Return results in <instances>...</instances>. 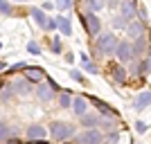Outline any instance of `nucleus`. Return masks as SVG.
Listing matches in <instances>:
<instances>
[{
	"label": "nucleus",
	"mask_w": 151,
	"mask_h": 144,
	"mask_svg": "<svg viewBox=\"0 0 151 144\" xmlns=\"http://www.w3.org/2000/svg\"><path fill=\"white\" fill-rule=\"evenodd\" d=\"M41 7H43V11H52V9H54L57 5H54V2H43Z\"/></svg>",
	"instance_id": "31"
},
{
	"label": "nucleus",
	"mask_w": 151,
	"mask_h": 144,
	"mask_svg": "<svg viewBox=\"0 0 151 144\" xmlns=\"http://www.w3.org/2000/svg\"><path fill=\"white\" fill-rule=\"evenodd\" d=\"M57 27H59L57 18H50V20H47V29H50V32H54V29H57Z\"/></svg>",
	"instance_id": "30"
},
{
	"label": "nucleus",
	"mask_w": 151,
	"mask_h": 144,
	"mask_svg": "<svg viewBox=\"0 0 151 144\" xmlns=\"http://www.w3.org/2000/svg\"><path fill=\"white\" fill-rule=\"evenodd\" d=\"M9 124H5V122H0V142H7L9 140Z\"/></svg>",
	"instance_id": "20"
},
{
	"label": "nucleus",
	"mask_w": 151,
	"mask_h": 144,
	"mask_svg": "<svg viewBox=\"0 0 151 144\" xmlns=\"http://www.w3.org/2000/svg\"><path fill=\"white\" fill-rule=\"evenodd\" d=\"M70 104H72L70 95H68V92H63L61 97H59V108H70Z\"/></svg>",
	"instance_id": "22"
},
{
	"label": "nucleus",
	"mask_w": 151,
	"mask_h": 144,
	"mask_svg": "<svg viewBox=\"0 0 151 144\" xmlns=\"http://www.w3.org/2000/svg\"><path fill=\"white\" fill-rule=\"evenodd\" d=\"M5 68H7V63H5V61H0V72H2Z\"/></svg>",
	"instance_id": "34"
},
{
	"label": "nucleus",
	"mask_w": 151,
	"mask_h": 144,
	"mask_svg": "<svg viewBox=\"0 0 151 144\" xmlns=\"http://www.w3.org/2000/svg\"><path fill=\"white\" fill-rule=\"evenodd\" d=\"M57 7L65 11V9H72V7H75V2H68V0H63V2H57Z\"/></svg>",
	"instance_id": "26"
},
{
	"label": "nucleus",
	"mask_w": 151,
	"mask_h": 144,
	"mask_svg": "<svg viewBox=\"0 0 151 144\" xmlns=\"http://www.w3.org/2000/svg\"><path fill=\"white\" fill-rule=\"evenodd\" d=\"M149 59H151V52H149Z\"/></svg>",
	"instance_id": "37"
},
{
	"label": "nucleus",
	"mask_w": 151,
	"mask_h": 144,
	"mask_svg": "<svg viewBox=\"0 0 151 144\" xmlns=\"http://www.w3.org/2000/svg\"><path fill=\"white\" fill-rule=\"evenodd\" d=\"M142 32H145V23H140V20H133L131 25L126 27V34H129V38H133V41L142 38Z\"/></svg>",
	"instance_id": "8"
},
{
	"label": "nucleus",
	"mask_w": 151,
	"mask_h": 144,
	"mask_svg": "<svg viewBox=\"0 0 151 144\" xmlns=\"http://www.w3.org/2000/svg\"><path fill=\"white\" fill-rule=\"evenodd\" d=\"M27 138L29 140H36V142H41V140L45 138V128L41 124H32L29 128H27Z\"/></svg>",
	"instance_id": "12"
},
{
	"label": "nucleus",
	"mask_w": 151,
	"mask_h": 144,
	"mask_svg": "<svg viewBox=\"0 0 151 144\" xmlns=\"http://www.w3.org/2000/svg\"><path fill=\"white\" fill-rule=\"evenodd\" d=\"M101 124H104V128H106V131H113V128H115V119H104Z\"/></svg>",
	"instance_id": "27"
},
{
	"label": "nucleus",
	"mask_w": 151,
	"mask_h": 144,
	"mask_svg": "<svg viewBox=\"0 0 151 144\" xmlns=\"http://www.w3.org/2000/svg\"><path fill=\"white\" fill-rule=\"evenodd\" d=\"M81 68L86 70V72H90V75H97V72H99V70H97V65H95V63L90 61L86 54H81Z\"/></svg>",
	"instance_id": "17"
},
{
	"label": "nucleus",
	"mask_w": 151,
	"mask_h": 144,
	"mask_svg": "<svg viewBox=\"0 0 151 144\" xmlns=\"http://www.w3.org/2000/svg\"><path fill=\"white\" fill-rule=\"evenodd\" d=\"M147 106H151V90L140 92L138 97H135V104H133V108H135V110H145Z\"/></svg>",
	"instance_id": "10"
},
{
	"label": "nucleus",
	"mask_w": 151,
	"mask_h": 144,
	"mask_svg": "<svg viewBox=\"0 0 151 144\" xmlns=\"http://www.w3.org/2000/svg\"><path fill=\"white\" fill-rule=\"evenodd\" d=\"M27 52L34 54V57H38V54H41V45H38L36 41H29V43H27Z\"/></svg>",
	"instance_id": "21"
},
{
	"label": "nucleus",
	"mask_w": 151,
	"mask_h": 144,
	"mask_svg": "<svg viewBox=\"0 0 151 144\" xmlns=\"http://www.w3.org/2000/svg\"><path fill=\"white\" fill-rule=\"evenodd\" d=\"M117 43H120V41H117L115 34H111V32L99 34V38H97V52H99V54H115Z\"/></svg>",
	"instance_id": "3"
},
{
	"label": "nucleus",
	"mask_w": 151,
	"mask_h": 144,
	"mask_svg": "<svg viewBox=\"0 0 151 144\" xmlns=\"http://www.w3.org/2000/svg\"><path fill=\"white\" fill-rule=\"evenodd\" d=\"M70 77H72V79H75V81H79V83L83 81V77H81V72H77V70H70Z\"/></svg>",
	"instance_id": "29"
},
{
	"label": "nucleus",
	"mask_w": 151,
	"mask_h": 144,
	"mask_svg": "<svg viewBox=\"0 0 151 144\" xmlns=\"http://www.w3.org/2000/svg\"><path fill=\"white\" fill-rule=\"evenodd\" d=\"M52 52H54V54H59V52H61V38H59V36L52 38Z\"/></svg>",
	"instance_id": "25"
},
{
	"label": "nucleus",
	"mask_w": 151,
	"mask_h": 144,
	"mask_svg": "<svg viewBox=\"0 0 151 144\" xmlns=\"http://www.w3.org/2000/svg\"><path fill=\"white\" fill-rule=\"evenodd\" d=\"M0 14H2V16H9V14H12V5L0 0Z\"/></svg>",
	"instance_id": "24"
},
{
	"label": "nucleus",
	"mask_w": 151,
	"mask_h": 144,
	"mask_svg": "<svg viewBox=\"0 0 151 144\" xmlns=\"http://www.w3.org/2000/svg\"><path fill=\"white\" fill-rule=\"evenodd\" d=\"M7 144H20L18 140H7Z\"/></svg>",
	"instance_id": "35"
},
{
	"label": "nucleus",
	"mask_w": 151,
	"mask_h": 144,
	"mask_svg": "<svg viewBox=\"0 0 151 144\" xmlns=\"http://www.w3.org/2000/svg\"><path fill=\"white\" fill-rule=\"evenodd\" d=\"M36 97L41 101H43V104H47V101H52L54 99V90H52L50 86H47V83H41V86L36 88Z\"/></svg>",
	"instance_id": "9"
},
{
	"label": "nucleus",
	"mask_w": 151,
	"mask_h": 144,
	"mask_svg": "<svg viewBox=\"0 0 151 144\" xmlns=\"http://www.w3.org/2000/svg\"><path fill=\"white\" fill-rule=\"evenodd\" d=\"M83 5L88 7V9H93V11H99V9H104V7H106V2H97V0H90V2H83Z\"/></svg>",
	"instance_id": "23"
},
{
	"label": "nucleus",
	"mask_w": 151,
	"mask_h": 144,
	"mask_svg": "<svg viewBox=\"0 0 151 144\" xmlns=\"http://www.w3.org/2000/svg\"><path fill=\"white\" fill-rule=\"evenodd\" d=\"M72 110H75V115H79V117H86V115H88V99H86V97H75V99H72Z\"/></svg>",
	"instance_id": "7"
},
{
	"label": "nucleus",
	"mask_w": 151,
	"mask_h": 144,
	"mask_svg": "<svg viewBox=\"0 0 151 144\" xmlns=\"http://www.w3.org/2000/svg\"><path fill=\"white\" fill-rule=\"evenodd\" d=\"M111 72H113V79L117 83H124L126 81V70H124V65H115Z\"/></svg>",
	"instance_id": "18"
},
{
	"label": "nucleus",
	"mask_w": 151,
	"mask_h": 144,
	"mask_svg": "<svg viewBox=\"0 0 151 144\" xmlns=\"http://www.w3.org/2000/svg\"><path fill=\"white\" fill-rule=\"evenodd\" d=\"M138 11V2H120V18L113 20L115 27H129L133 23V16Z\"/></svg>",
	"instance_id": "1"
},
{
	"label": "nucleus",
	"mask_w": 151,
	"mask_h": 144,
	"mask_svg": "<svg viewBox=\"0 0 151 144\" xmlns=\"http://www.w3.org/2000/svg\"><path fill=\"white\" fill-rule=\"evenodd\" d=\"M0 47H2V43H0Z\"/></svg>",
	"instance_id": "38"
},
{
	"label": "nucleus",
	"mask_w": 151,
	"mask_h": 144,
	"mask_svg": "<svg viewBox=\"0 0 151 144\" xmlns=\"http://www.w3.org/2000/svg\"><path fill=\"white\" fill-rule=\"evenodd\" d=\"M32 16H34V20H36V25L38 27H43V29H47V16H45V11L43 9H38V7H34V9H32Z\"/></svg>",
	"instance_id": "13"
},
{
	"label": "nucleus",
	"mask_w": 151,
	"mask_h": 144,
	"mask_svg": "<svg viewBox=\"0 0 151 144\" xmlns=\"http://www.w3.org/2000/svg\"><path fill=\"white\" fill-rule=\"evenodd\" d=\"M101 140H104L101 131L93 128V131H86L83 135H79V138H77V144H101Z\"/></svg>",
	"instance_id": "6"
},
{
	"label": "nucleus",
	"mask_w": 151,
	"mask_h": 144,
	"mask_svg": "<svg viewBox=\"0 0 151 144\" xmlns=\"http://www.w3.org/2000/svg\"><path fill=\"white\" fill-rule=\"evenodd\" d=\"M108 140H111L108 144H117V133H111V135H108Z\"/></svg>",
	"instance_id": "32"
},
{
	"label": "nucleus",
	"mask_w": 151,
	"mask_h": 144,
	"mask_svg": "<svg viewBox=\"0 0 151 144\" xmlns=\"http://www.w3.org/2000/svg\"><path fill=\"white\" fill-rule=\"evenodd\" d=\"M27 81H34V83H41L43 81V68H29V65H27Z\"/></svg>",
	"instance_id": "14"
},
{
	"label": "nucleus",
	"mask_w": 151,
	"mask_h": 144,
	"mask_svg": "<svg viewBox=\"0 0 151 144\" xmlns=\"http://www.w3.org/2000/svg\"><path fill=\"white\" fill-rule=\"evenodd\" d=\"M149 41H151V32H149Z\"/></svg>",
	"instance_id": "36"
},
{
	"label": "nucleus",
	"mask_w": 151,
	"mask_h": 144,
	"mask_svg": "<svg viewBox=\"0 0 151 144\" xmlns=\"http://www.w3.org/2000/svg\"><path fill=\"white\" fill-rule=\"evenodd\" d=\"M16 95H20V97H25V95H29V81L27 79H14V88H12Z\"/></svg>",
	"instance_id": "11"
},
{
	"label": "nucleus",
	"mask_w": 151,
	"mask_h": 144,
	"mask_svg": "<svg viewBox=\"0 0 151 144\" xmlns=\"http://www.w3.org/2000/svg\"><path fill=\"white\" fill-rule=\"evenodd\" d=\"M99 122H101L99 115H86V117H81V126L86 131H93V126H97Z\"/></svg>",
	"instance_id": "16"
},
{
	"label": "nucleus",
	"mask_w": 151,
	"mask_h": 144,
	"mask_svg": "<svg viewBox=\"0 0 151 144\" xmlns=\"http://www.w3.org/2000/svg\"><path fill=\"white\" fill-rule=\"evenodd\" d=\"M147 128H149V126H147L145 122H135V131L138 133H147Z\"/></svg>",
	"instance_id": "28"
},
{
	"label": "nucleus",
	"mask_w": 151,
	"mask_h": 144,
	"mask_svg": "<svg viewBox=\"0 0 151 144\" xmlns=\"http://www.w3.org/2000/svg\"><path fill=\"white\" fill-rule=\"evenodd\" d=\"M81 23H83V27H86V32H88L90 36H99V34H101V20L97 18L93 11L83 14V16H81Z\"/></svg>",
	"instance_id": "4"
},
{
	"label": "nucleus",
	"mask_w": 151,
	"mask_h": 144,
	"mask_svg": "<svg viewBox=\"0 0 151 144\" xmlns=\"http://www.w3.org/2000/svg\"><path fill=\"white\" fill-rule=\"evenodd\" d=\"M12 92H14V90H2V99H9V97H12Z\"/></svg>",
	"instance_id": "33"
},
{
	"label": "nucleus",
	"mask_w": 151,
	"mask_h": 144,
	"mask_svg": "<svg viewBox=\"0 0 151 144\" xmlns=\"http://www.w3.org/2000/svg\"><path fill=\"white\" fill-rule=\"evenodd\" d=\"M115 57H117V61H120V65H126V63H131L133 59V45L129 43V41H120L117 43V50H115Z\"/></svg>",
	"instance_id": "5"
},
{
	"label": "nucleus",
	"mask_w": 151,
	"mask_h": 144,
	"mask_svg": "<svg viewBox=\"0 0 151 144\" xmlns=\"http://www.w3.org/2000/svg\"><path fill=\"white\" fill-rule=\"evenodd\" d=\"M57 23H59V32H61L63 36H70V34H72V25H70L68 16H59Z\"/></svg>",
	"instance_id": "15"
},
{
	"label": "nucleus",
	"mask_w": 151,
	"mask_h": 144,
	"mask_svg": "<svg viewBox=\"0 0 151 144\" xmlns=\"http://www.w3.org/2000/svg\"><path fill=\"white\" fill-rule=\"evenodd\" d=\"M142 50H145V36L138 38V41L133 43V57H140V54H142Z\"/></svg>",
	"instance_id": "19"
},
{
	"label": "nucleus",
	"mask_w": 151,
	"mask_h": 144,
	"mask_svg": "<svg viewBox=\"0 0 151 144\" xmlns=\"http://www.w3.org/2000/svg\"><path fill=\"white\" fill-rule=\"evenodd\" d=\"M50 135H52L54 142H65L68 138L75 135V128L70 124H65V122H52L50 124Z\"/></svg>",
	"instance_id": "2"
}]
</instances>
